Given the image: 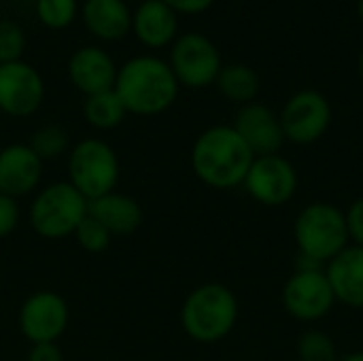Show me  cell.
Returning <instances> with one entry per match:
<instances>
[{
	"instance_id": "cell-1",
	"label": "cell",
	"mask_w": 363,
	"mask_h": 361,
	"mask_svg": "<svg viewBox=\"0 0 363 361\" xmlns=\"http://www.w3.org/2000/svg\"><path fill=\"white\" fill-rule=\"evenodd\" d=\"M255 155L234 126L204 130L191 147L194 174L213 189H234L245 183Z\"/></svg>"
},
{
	"instance_id": "cell-2",
	"label": "cell",
	"mask_w": 363,
	"mask_h": 361,
	"mask_svg": "<svg viewBox=\"0 0 363 361\" xmlns=\"http://www.w3.org/2000/svg\"><path fill=\"white\" fill-rule=\"evenodd\" d=\"M179 87L168 62L155 55H134L119 66L113 89L128 113L151 117L174 104Z\"/></svg>"
},
{
	"instance_id": "cell-3",
	"label": "cell",
	"mask_w": 363,
	"mask_h": 361,
	"mask_svg": "<svg viewBox=\"0 0 363 361\" xmlns=\"http://www.w3.org/2000/svg\"><path fill=\"white\" fill-rule=\"evenodd\" d=\"M236 321L238 300L223 283H204L191 289L181 306V328L200 345L223 340L232 334Z\"/></svg>"
},
{
	"instance_id": "cell-4",
	"label": "cell",
	"mask_w": 363,
	"mask_h": 361,
	"mask_svg": "<svg viewBox=\"0 0 363 361\" xmlns=\"http://www.w3.org/2000/svg\"><path fill=\"white\" fill-rule=\"evenodd\" d=\"M294 240L300 257L325 268L351 245L345 211L332 202L306 204L294 221Z\"/></svg>"
},
{
	"instance_id": "cell-5",
	"label": "cell",
	"mask_w": 363,
	"mask_h": 361,
	"mask_svg": "<svg viewBox=\"0 0 363 361\" xmlns=\"http://www.w3.org/2000/svg\"><path fill=\"white\" fill-rule=\"evenodd\" d=\"M85 217L87 200L68 181H55L38 189L28 213L32 230L47 240L72 236Z\"/></svg>"
},
{
	"instance_id": "cell-6",
	"label": "cell",
	"mask_w": 363,
	"mask_h": 361,
	"mask_svg": "<svg viewBox=\"0 0 363 361\" xmlns=\"http://www.w3.org/2000/svg\"><path fill=\"white\" fill-rule=\"evenodd\" d=\"M119 157L102 138H83L68 153V183L89 202L117 189Z\"/></svg>"
},
{
	"instance_id": "cell-7",
	"label": "cell",
	"mask_w": 363,
	"mask_h": 361,
	"mask_svg": "<svg viewBox=\"0 0 363 361\" xmlns=\"http://www.w3.org/2000/svg\"><path fill=\"white\" fill-rule=\"evenodd\" d=\"M281 300L285 311L304 323L321 321L336 306L325 268L319 266H296V272L283 285Z\"/></svg>"
},
{
	"instance_id": "cell-8",
	"label": "cell",
	"mask_w": 363,
	"mask_h": 361,
	"mask_svg": "<svg viewBox=\"0 0 363 361\" xmlns=\"http://www.w3.org/2000/svg\"><path fill=\"white\" fill-rule=\"evenodd\" d=\"M179 85L202 89L217 81L223 64L217 45L198 32H187L177 36L168 60Z\"/></svg>"
},
{
	"instance_id": "cell-9",
	"label": "cell",
	"mask_w": 363,
	"mask_h": 361,
	"mask_svg": "<svg viewBox=\"0 0 363 361\" xmlns=\"http://www.w3.org/2000/svg\"><path fill=\"white\" fill-rule=\"evenodd\" d=\"M279 119L285 140L294 145H313L323 138L332 126V104L321 91L302 89L285 102Z\"/></svg>"
},
{
	"instance_id": "cell-10",
	"label": "cell",
	"mask_w": 363,
	"mask_h": 361,
	"mask_svg": "<svg viewBox=\"0 0 363 361\" xmlns=\"http://www.w3.org/2000/svg\"><path fill=\"white\" fill-rule=\"evenodd\" d=\"M68 302L60 294L49 289H40L28 296L17 315L19 332L30 345L57 343L68 330Z\"/></svg>"
},
{
	"instance_id": "cell-11",
	"label": "cell",
	"mask_w": 363,
	"mask_h": 361,
	"mask_svg": "<svg viewBox=\"0 0 363 361\" xmlns=\"http://www.w3.org/2000/svg\"><path fill=\"white\" fill-rule=\"evenodd\" d=\"M298 183L300 179L296 166L287 157L274 153L253 160L242 187L264 206H283L296 196Z\"/></svg>"
},
{
	"instance_id": "cell-12",
	"label": "cell",
	"mask_w": 363,
	"mask_h": 361,
	"mask_svg": "<svg viewBox=\"0 0 363 361\" xmlns=\"http://www.w3.org/2000/svg\"><path fill=\"white\" fill-rule=\"evenodd\" d=\"M45 98L40 72L23 60L0 64V111L11 117H30Z\"/></svg>"
},
{
	"instance_id": "cell-13",
	"label": "cell",
	"mask_w": 363,
	"mask_h": 361,
	"mask_svg": "<svg viewBox=\"0 0 363 361\" xmlns=\"http://www.w3.org/2000/svg\"><path fill=\"white\" fill-rule=\"evenodd\" d=\"M232 126L242 136V140L249 145V149L253 151L255 157L274 155L287 143L279 115L262 102L242 104L240 111L236 113V119Z\"/></svg>"
},
{
	"instance_id": "cell-14",
	"label": "cell",
	"mask_w": 363,
	"mask_h": 361,
	"mask_svg": "<svg viewBox=\"0 0 363 361\" xmlns=\"http://www.w3.org/2000/svg\"><path fill=\"white\" fill-rule=\"evenodd\" d=\"M43 162L28 143H13L0 149V194L15 200L32 194L43 179Z\"/></svg>"
},
{
	"instance_id": "cell-15",
	"label": "cell",
	"mask_w": 363,
	"mask_h": 361,
	"mask_svg": "<svg viewBox=\"0 0 363 361\" xmlns=\"http://www.w3.org/2000/svg\"><path fill=\"white\" fill-rule=\"evenodd\" d=\"M117 70L115 60L100 47H79L68 60V79L85 96L113 89Z\"/></svg>"
},
{
	"instance_id": "cell-16",
	"label": "cell",
	"mask_w": 363,
	"mask_h": 361,
	"mask_svg": "<svg viewBox=\"0 0 363 361\" xmlns=\"http://www.w3.org/2000/svg\"><path fill=\"white\" fill-rule=\"evenodd\" d=\"M325 274L336 296V302L363 311V249L349 245L330 264H325Z\"/></svg>"
},
{
	"instance_id": "cell-17",
	"label": "cell",
	"mask_w": 363,
	"mask_h": 361,
	"mask_svg": "<svg viewBox=\"0 0 363 361\" xmlns=\"http://www.w3.org/2000/svg\"><path fill=\"white\" fill-rule=\"evenodd\" d=\"M179 15L162 0H145L132 11V32L149 49H162L174 43Z\"/></svg>"
},
{
	"instance_id": "cell-18",
	"label": "cell",
	"mask_w": 363,
	"mask_h": 361,
	"mask_svg": "<svg viewBox=\"0 0 363 361\" xmlns=\"http://www.w3.org/2000/svg\"><path fill=\"white\" fill-rule=\"evenodd\" d=\"M87 215L94 217L100 226H104L111 236H130L143 223L140 204L132 196L119 194L117 189L96 200H89Z\"/></svg>"
},
{
	"instance_id": "cell-19",
	"label": "cell",
	"mask_w": 363,
	"mask_h": 361,
	"mask_svg": "<svg viewBox=\"0 0 363 361\" xmlns=\"http://www.w3.org/2000/svg\"><path fill=\"white\" fill-rule=\"evenodd\" d=\"M81 17L85 28L100 40H117L132 30V11L125 0H85Z\"/></svg>"
},
{
	"instance_id": "cell-20",
	"label": "cell",
	"mask_w": 363,
	"mask_h": 361,
	"mask_svg": "<svg viewBox=\"0 0 363 361\" xmlns=\"http://www.w3.org/2000/svg\"><path fill=\"white\" fill-rule=\"evenodd\" d=\"M215 85L230 102L249 104L255 102L259 94V74L247 64H230L221 68Z\"/></svg>"
},
{
	"instance_id": "cell-21",
	"label": "cell",
	"mask_w": 363,
	"mask_h": 361,
	"mask_svg": "<svg viewBox=\"0 0 363 361\" xmlns=\"http://www.w3.org/2000/svg\"><path fill=\"white\" fill-rule=\"evenodd\" d=\"M125 115L128 111L115 89L98 91L83 100V117L96 130H113L125 119Z\"/></svg>"
},
{
	"instance_id": "cell-22",
	"label": "cell",
	"mask_w": 363,
	"mask_h": 361,
	"mask_svg": "<svg viewBox=\"0 0 363 361\" xmlns=\"http://www.w3.org/2000/svg\"><path fill=\"white\" fill-rule=\"evenodd\" d=\"M68 143H70V136L68 132L57 126V123H47V126H40L28 140L30 149L40 157V162H53V160H60L66 151H68Z\"/></svg>"
},
{
	"instance_id": "cell-23",
	"label": "cell",
	"mask_w": 363,
	"mask_h": 361,
	"mask_svg": "<svg viewBox=\"0 0 363 361\" xmlns=\"http://www.w3.org/2000/svg\"><path fill=\"white\" fill-rule=\"evenodd\" d=\"M298 360L300 361H338V349L330 334L323 330H306L296 345Z\"/></svg>"
},
{
	"instance_id": "cell-24",
	"label": "cell",
	"mask_w": 363,
	"mask_h": 361,
	"mask_svg": "<svg viewBox=\"0 0 363 361\" xmlns=\"http://www.w3.org/2000/svg\"><path fill=\"white\" fill-rule=\"evenodd\" d=\"M34 11L43 26L51 30H62L74 21L79 13V2L77 0H36Z\"/></svg>"
},
{
	"instance_id": "cell-25",
	"label": "cell",
	"mask_w": 363,
	"mask_h": 361,
	"mask_svg": "<svg viewBox=\"0 0 363 361\" xmlns=\"http://www.w3.org/2000/svg\"><path fill=\"white\" fill-rule=\"evenodd\" d=\"M72 236L77 238V245L87 253H102L108 249V245L113 240L111 232L89 215L79 223V228L74 230Z\"/></svg>"
},
{
	"instance_id": "cell-26",
	"label": "cell",
	"mask_w": 363,
	"mask_h": 361,
	"mask_svg": "<svg viewBox=\"0 0 363 361\" xmlns=\"http://www.w3.org/2000/svg\"><path fill=\"white\" fill-rule=\"evenodd\" d=\"M26 49V34L13 19H0V64L21 60Z\"/></svg>"
},
{
	"instance_id": "cell-27",
	"label": "cell",
	"mask_w": 363,
	"mask_h": 361,
	"mask_svg": "<svg viewBox=\"0 0 363 361\" xmlns=\"http://www.w3.org/2000/svg\"><path fill=\"white\" fill-rule=\"evenodd\" d=\"M19 202L11 196L0 194V240L11 236L19 223Z\"/></svg>"
},
{
	"instance_id": "cell-28",
	"label": "cell",
	"mask_w": 363,
	"mask_h": 361,
	"mask_svg": "<svg viewBox=\"0 0 363 361\" xmlns=\"http://www.w3.org/2000/svg\"><path fill=\"white\" fill-rule=\"evenodd\" d=\"M347 228H349V240L355 247L363 249V196L357 198L347 211Z\"/></svg>"
},
{
	"instance_id": "cell-29",
	"label": "cell",
	"mask_w": 363,
	"mask_h": 361,
	"mask_svg": "<svg viewBox=\"0 0 363 361\" xmlns=\"http://www.w3.org/2000/svg\"><path fill=\"white\" fill-rule=\"evenodd\" d=\"M26 361H64V353L57 343H40L30 347Z\"/></svg>"
},
{
	"instance_id": "cell-30",
	"label": "cell",
	"mask_w": 363,
	"mask_h": 361,
	"mask_svg": "<svg viewBox=\"0 0 363 361\" xmlns=\"http://www.w3.org/2000/svg\"><path fill=\"white\" fill-rule=\"evenodd\" d=\"M162 2H166L177 15L179 13L198 15V13H204L206 9H211L215 0H162Z\"/></svg>"
},
{
	"instance_id": "cell-31",
	"label": "cell",
	"mask_w": 363,
	"mask_h": 361,
	"mask_svg": "<svg viewBox=\"0 0 363 361\" xmlns=\"http://www.w3.org/2000/svg\"><path fill=\"white\" fill-rule=\"evenodd\" d=\"M338 361H363V351H353V353H347L342 355Z\"/></svg>"
},
{
	"instance_id": "cell-32",
	"label": "cell",
	"mask_w": 363,
	"mask_h": 361,
	"mask_svg": "<svg viewBox=\"0 0 363 361\" xmlns=\"http://www.w3.org/2000/svg\"><path fill=\"white\" fill-rule=\"evenodd\" d=\"M357 70H359V79H362L363 83V51L362 55H359V62H357Z\"/></svg>"
},
{
	"instance_id": "cell-33",
	"label": "cell",
	"mask_w": 363,
	"mask_h": 361,
	"mask_svg": "<svg viewBox=\"0 0 363 361\" xmlns=\"http://www.w3.org/2000/svg\"><path fill=\"white\" fill-rule=\"evenodd\" d=\"M357 15H359V19L363 21V0H357Z\"/></svg>"
},
{
	"instance_id": "cell-34",
	"label": "cell",
	"mask_w": 363,
	"mask_h": 361,
	"mask_svg": "<svg viewBox=\"0 0 363 361\" xmlns=\"http://www.w3.org/2000/svg\"><path fill=\"white\" fill-rule=\"evenodd\" d=\"M140 2H145V0H140Z\"/></svg>"
}]
</instances>
